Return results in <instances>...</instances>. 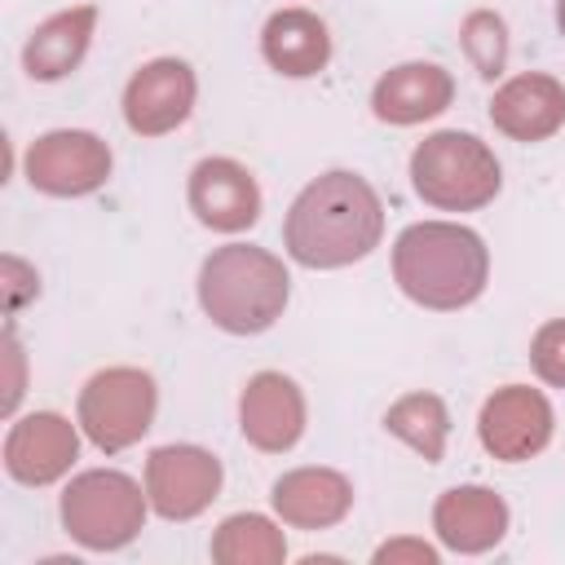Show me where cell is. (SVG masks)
Instances as JSON below:
<instances>
[{
    "mask_svg": "<svg viewBox=\"0 0 565 565\" xmlns=\"http://www.w3.org/2000/svg\"><path fill=\"white\" fill-rule=\"evenodd\" d=\"M411 185L441 212H472L499 194L503 177L490 146L472 132H433L411 154Z\"/></svg>",
    "mask_w": 565,
    "mask_h": 565,
    "instance_id": "obj_4",
    "label": "cell"
},
{
    "mask_svg": "<svg viewBox=\"0 0 565 565\" xmlns=\"http://www.w3.org/2000/svg\"><path fill=\"white\" fill-rule=\"evenodd\" d=\"M26 177L44 194H88L110 177V150L93 132H49L31 146Z\"/></svg>",
    "mask_w": 565,
    "mask_h": 565,
    "instance_id": "obj_9",
    "label": "cell"
},
{
    "mask_svg": "<svg viewBox=\"0 0 565 565\" xmlns=\"http://www.w3.org/2000/svg\"><path fill=\"white\" fill-rule=\"evenodd\" d=\"M384 424H388V433H397L411 450H419L428 463L441 459L446 433H450V419H446L441 397H433V393H411V397H402V402L384 415Z\"/></svg>",
    "mask_w": 565,
    "mask_h": 565,
    "instance_id": "obj_20",
    "label": "cell"
},
{
    "mask_svg": "<svg viewBox=\"0 0 565 565\" xmlns=\"http://www.w3.org/2000/svg\"><path fill=\"white\" fill-rule=\"evenodd\" d=\"M459 40H463V53L472 57V66H477L481 79L503 75V62H508V26H503L499 13H490V9L468 13Z\"/></svg>",
    "mask_w": 565,
    "mask_h": 565,
    "instance_id": "obj_22",
    "label": "cell"
},
{
    "mask_svg": "<svg viewBox=\"0 0 565 565\" xmlns=\"http://www.w3.org/2000/svg\"><path fill=\"white\" fill-rule=\"evenodd\" d=\"M221 490V463L216 455L199 446H163L146 463V494L159 516L185 521L203 512Z\"/></svg>",
    "mask_w": 565,
    "mask_h": 565,
    "instance_id": "obj_7",
    "label": "cell"
},
{
    "mask_svg": "<svg viewBox=\"0 0 565 565\" xmlns=\"http://www.w3.org/2000/svg\"><path fill=\"white\" fill-rule=\"evenodd\" d=\"M93 22H97V9L93 4H79V9H66V13H53L49 22H40L22 49V62H26V75L31 79H62L79 66V57L88 53V40H93Z\"/></svg>",
    "mask_w": 565,
    "mask_h": 565,
    "instance_id": "obj_19",
    "label": "cell"
},
{
    "mask_svg": "<svg viewBox=\"0 0 565 565\" xmlns=\"http://www.w3.org/2000/svg\"><path fill=\"white\" fill-rule=\"evenodd\" d=\"M530 362H534L539 380H547L552 388H565V318L539 327V335L530 344Z\"/></svg>",
    "mask_w": 565,
    "mask_h": 565,
    "instance_id": "obj_23",
    "label": "cell"
},
{
    "mask_svg": "<svg viewBox=\"0 0 565 565\" xmlns=\"http://www.w3.org/2000/svg\"><path fill=\"white\" fill-rule=\"evenodd\" d=\"M437 534L441 543L459 547V552H486L503 539L508 530V508L494 490H481V486H463V490H446L437 512Z\"/></svg>",
    "mask_w": 565,
    "mask_h": 565,
    "instance_id": "obj_17",
    "label": "cell"
},
{
    "mask_svg": "<svg viewBox=\"0 0 565 565\" xmlns=\"http://www.w3.org/2000/svg\"><path fill=\"white\" fill-rule=\"evenodd\" d=\"M450 97H455V84L441 66L406 62V66H393L388 75H380V84L371 93V110L384 124H419V119L441 115L450 106Z\"/></svg>",
    "mask_w": 565,
    "mask_h": 565,
    "instance_id": "obj_14",
    "label": "cell"
},
{
    "mask_svg": "<svg viewBox=\"0 0 565 565\" xmlns=\"http://www.w3.org/2000/svg\"><path fill=\"white\" fill-rule=\"evenodd\" d=\"M194 106V71L177 57L146 62L124 88V119L141 137L172 132Z\"/></svg>",
    "mask_w": 565,
    "mask_h": 565,
    "instance_id": "obj_8",
    "label": "cell"
},
{
    "mask_svg": "<svg viewBox=\"0 0 565 565\" xmlns=\"http://www.w3.org/2000/svg\"><path fill=\"white\" fill-rule=\"evenodd\" d=\"M154 419V380L132 366L102 371L79 393V424L93 446L124 450L132 446Z\"/></svg>",
    "mask_w": 565,
    "mask_h": 565,
    "instance_id": "obj_6",
    "label": "cell"
},
{
    "mask_svg": "<svg viewBox=\"0 0 565 565\" xmlns=\"http://www.w3.org/2000/svg\"><path fill=\"white\" fill-rule=\"evenodd\" d=\"M71 459H75V428L49 411L13 424L9 441H4V463L26 486H44V481L62 477L71 468Z\"/></svg>",
    "mask_w": 565,
    "mask_h": 565,
    "instance_id": "obj_15",
    "label": "cell"
},
{
    "mask_svg": "<svg viewBox=\"0 0 565 565\" xmlns=\"http://www.w3.org/2000/svg\"><path fill=\"white\" fill-rule=\"evenodd\" d=\"M490 124L512 141H543L565 124V88L552 75H516L490 97Z\"/></svg>",
    "mask_w": 565,
    "mask_h": 565,
    "instance_id": "obj_12",
    "label": "cell"
},
{
    "mask_svg": "<svg viewBox=\"0 0 565 565\" xmlns=\"http://www.w3.org/2000/svg\"><path fill=\"white\" fill-rule=\"evenodd\" d=\"M199 300L216 327L234 335H256L274 327V318L287 305V269L260 247L230 243L203 260Z\"/></svg>",
    "mask_w": 565,
    "mask_h": 565,
    "instance_id": "obj_3",
    "label": "cell"
},
{
    "mask_svg": "<svg viewBox=\"0 0 565 565\" xmlns=\"http://www.w3.org/2000/svg\"><path fill=\"white\" fill-rule=\"evenodd\" d=\"M397 556H411V561H424V565H433V561H437V552H433V547H424V543H388V547H380V552H375V561H397Z\"/></svg>",
    "mask_w": 565,
    "mask_h": 565,
    "instance_id": "obj_24",
    "label": "cell"
},
{
    "mask_svg": "<svg viewBox=\"0 0 565 565\" xmlns=\"http://www.w3.org/2000/svg\"><path fill=\"white\" fill-rule=\"evenodd\" d=\"M190 207L207 230L238 234L260 216V190L234 159H203L190 172Z\"/></svg>",
    "mask_w": 565,
    "mask_h": 565,
    "instance_id": "obj_11",
    "label": "cell"
},
{
    "mask_svg": "<svg viewBox=\"0 0 565 565\" xmlns=\"http://www.w3.org/2000/svg\"><path fill=\"white\" fill-rule=\"evenodd\" d=\"M384 207L358 172H327L309 181L282 225V243L305 269H340L380 247Z\"/></svg>",
    "mask_w": 565,
    "mask_h": 565,
    "instance_id": "obj_1",
    "label": "cell"
},
{
    "mask_svg": "<svg viewBox=\"0 0 565 565\" xmlns=\"http://www.w3.org/2000/svg\"><path fill=\"white\" fill-rule=\"evenodd\" d=\"M547 437H552V406L543 402V393L525 384H508L481 406V446L494 459L508 463L530 459L547 446Z\"/></svg>",
    "mask_w": 565,
    "mask_h": 565,
    "instance_id": "obj_10",
    "label": "cell"
},
{
    "mask_svg": "<svg viewBox=\"0 0 565 565\" xmlns=\"http://www.w3.org/2000/svg\"><path fill=\"white\" fill-rule=\"evenodd\" d=\"M216 561L252 565V561H282V539L265 516H230L212 543Z\"/></svg>",
    "mask_w": 565,
    "mask_h": 565,
    "instance_id": "obj_21",
    "label": "cell"
},
{
    "mask_svg": "<svg viewBox=\"0 0 565 565\" xmlns=\"http://www.w3.org/2000/svg\"><path fill=\"white\" fill-rule=\"evenodd\" d=\"M556 26H561V35H565V0H556Z\"/></svg>",
    "mask_w": 565,
    "mask_h": 565,
    "instance_id": "obj_25",
    "label": "cell"
},
{
    "mask_svg": "<svg viewBox=\"0 0 565 565\" xmlns=\"http://www.w3.org/2000/svg\"><path fill=\"white\" fill-rule=\"evenodd\" d=\"M300 428H305L300 388L278 371H260L243 388V437L260 450H287L296 446Z\"/></svg>",
    "mask_w": 565,
    "mask_h": 565,
    "instance_id": "obj_13",
    "label": "cell"
},
{
    "mask_svg": "<svg viewBox=\"0 0 565 565\" xmlns=\"http://www.w3.org/2000/svg\"><path fill=\"white\" fill-rule=\"evenodd\" d=\"M146 503L124 472H84L62 494V521L84 547H124L141 530Z\"/></svg>",
    "mask_w": 565,
    "mask_h": 565,
    "instance_id": "obj_5",
    "label": "cell"
},
{
    "mask_svg": "<svg viewBox=\"0 0 565 565\" xmlns=\"http://www.w3.org/2000/svg\"><path fill=\"white\" fill-rule=\"evenodd\" d=\"M486 243L446 221L406 225L393 243V278L424 309H463L486 291Z\"/></svg>",
    "mask_w": 565,
    "mask_h": 565,
    "instance_id": "obj_2",
    "label": "cell"
},
{
    "mask_svg": "<svg viewBox=\"0 0 565 565\" xmlns=\"http://www.w3.org/2000/svg\"><path fill=\"white\" fill-rule=\"evenodd\" d=\"M353 503V490L340 472L331 468H300V472H287L278 486H274V508L282 521L291 525H305V530H322V525H335Z\"/></svg>",
    "mask_w": 565,
    "mask_h": 565,
    "instance_id": "obj_18",
    "label": "cell"
},
{
    "mask_svg": "<svg viewBox=\"0 0 565 565\" xmlns=\"http://www.w3.org/2000/svg\"><path fill=\"white\" fill-rule=\"evenodd\" d=\"M260 53L265 62L278 71V75H291V79H305V75H318L331 57V35H327V22L313 18L309 9H282L265 22L260 31Z\"/></svg>",
    "mask_w": 565,
    "mask_h": 565,
    "instance_id": "obj_16",
    "label": "cell"
}]
</instances>
